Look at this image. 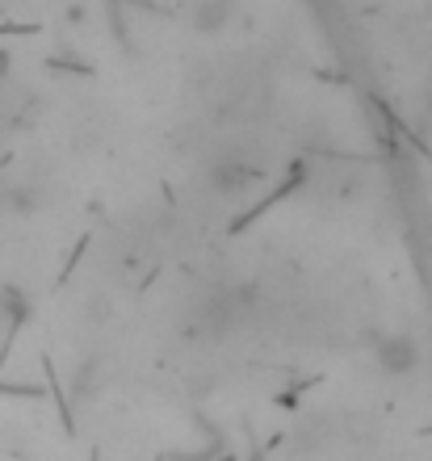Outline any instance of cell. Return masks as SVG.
I'll return each instance as SVG.
<instances>
[{"mask_svg":"<svg viewBox=\"0 0 432 461\" xmlns=\"http://www.w3.org/2000/svg\"><path fill=\"white\" fill-rule=\"evenodd\" d=\"M231 17H235V5H231V0H206V5H198V9L189 13V22L198 34H218Z\"/></svg>","mask_w":432,"mask_h":461,"instance_id":"cell-3","label":"cell"},{"mask_svg":"<svg viewBox=\"0 0 432 461\" xmlns=\"http://www.w3.org/2000/svg\"><path fill=\"white\" fill-rule=\"evenodd\" d=\"M256 181H261V168L244 164V159H218V164H210V189L223 197L248 194Z\"/></svg>","mask_w":432,"mask_h":461,"instance_id":"cell-2","label":"cell"},{"mask_svg":"<svg viewBox=\"0 0 432 461\" xmlns=\"http://www.w3.org/2000/svg\"><path fill=\"white\" fill-rule=\"evenodd\" d=\"M0 315H5V328L17 331L25 319H30V298H25L22 290L5 285V290H0Z\"/></svg>","mask_w":432,"mask_h":461,"instance_id":"cell-4","label":"cell"},{"mask_svg":"<svg viewBox=\"0 0 432 461\" xmlns=\"http://www.w3.org/2000/svg\"><path fill=\"white\" fill-rule=\"evenodd\" d=\"M373 361H378V369L386 377H411L424 361V348L408 331H386V336L373 340Z\"/></svg>","mask_w":432,"mask_h":461,"instance_id":"cell-1","label":"cell"}]
</instances>
